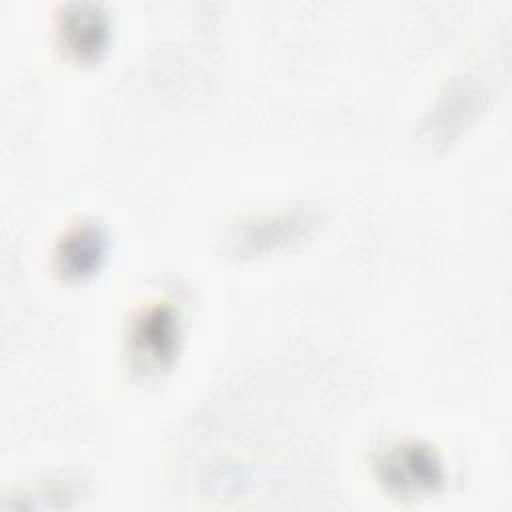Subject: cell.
Returning a JSON list of instances; mask_svg holds the SVG:
<instances>
[{"mask_svg": "<svg viewBox=\"0 0 512 512\" xmlns=\"http://www.w3.org/2000/svg\"><path fill=\"white\" fill-rule=\"evenodd\" d=\"M60 32L68 50H72L80 58H88L104 48L108 26L104 16L80 10L62 18Z\"/></svg>", "mask_w": 512, "mask_h": 512, "instance_id": "obj_5", "label": "cell"}, {"mask_svg": "<svg viewBox=\"0 0 512 512\" xmlns=\"http://www.w3.org/2000/svg\"><path fill=\"white\" fill-rule=\"evenodd\" d=\"M374 468L378 480L398 494L434 490L444 478L436 452L418 442L390 446L376 458Z\"/></svg>", "mask_w": 512, "mask_h": 512, "instance_id": "obj_1", "label": "cell"}, {"mask_svg": "<svg viewBox=\"0 0 512 512\" xmlns=\"http://www.w3.org/2000/svg\"><path fill=\"white\" fill-rule=\"evenodd\" d=\"M106 252V236L94 224H78L70 228L56 248V268L66 278H82L92 274Z\"/></svg>", "mask_w": 512, "mask_h": 512, "instance_id": "obj_3", "label": "cell"}, {"mask_svg": "<svg viewBox=\"0 0 512 512\" xmlns=\"http://www.w3.org/2000/svg\"><path fill=\"white\" fill-rule=\"evenodd\" d=\"M130 356L144 372L166 368L180 340L178 314L166 304H154L142 310L130 326Z\"/></svg>", "mask_w": 512, "mask_h": 512, "instance_id": "obj_2", "label": "cell"}, {"mask_svg": "<svg viewBox=\"0 0 512 512\" xmlns=\"http://www.w3.org/2000/svg\"><path fill=\"white\" fill-rule=\"evenodd\" d=\"M314 224L312 214L302 210H292L288 214L264 216L250 224H246L236 236L234 242L240 250L260 252L264 248H274L276 244H284L286 240H294L306 232L308 226Z\"/></svg>", "mask_w": 512, "mask_h": 512, "instance_id": "obj_4", "label": "cell"}]
</instances>
